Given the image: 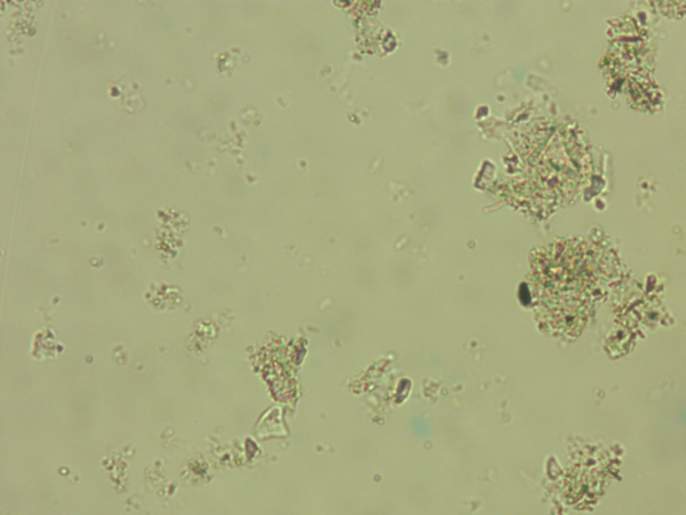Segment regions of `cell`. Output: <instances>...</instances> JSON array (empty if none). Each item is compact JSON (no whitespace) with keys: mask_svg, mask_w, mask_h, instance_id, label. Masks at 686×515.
Masks as SVG:
<instances>
[{"mask_svg":"<svg viewBox=\"0 0 686 515\" xmlns=\"http://www.w3.org/2000/svg\"><path fill=\"white\" fill-rule=\"evenodd\" d=\"M678 418H680V421L686 423V408H683V409L678 412Z\"/></svg>","mask_w":686,"mask_h":515,"instance_id":"cell-1","label":"cell"}]
</instances>
